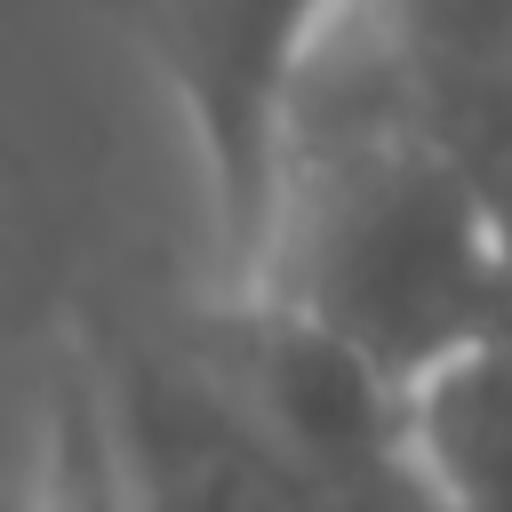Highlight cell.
<instances>
[{
  "mask_svg": "<svg viewBox=\"0 0 512 512\" xmlns=\"http://www.w3.org/2000/svg\"><path fill=\"white\" fill-rule=\"evenodd\" d=\"M104 376L136 472V512H296V464L200 352H136Z\"/></svg>",
  "mask_w": 512,
  "mask_h": 512,
  "instance_id": "obj_3",
  "label": "cell"
},
{
  "mask_svg": "<svg viewBox=\"0 0 512 512\" xmlns=\"http://www.w3.org/2000/svg\"><path fill=\"white\" fill-rule=\"evenodd\" d=\"M328 8L336 0H152V64L208 200V288H248L272 248L288 112Z\"/></svg>",
  "mask_w": 512,
  "mask_h": 512,
  "instance_id": "obj_2",
  "label": "cell"
},
{
  "mask_svg": "<svg viewBox=\"0 0 512 512\" xmlns=\"http://www.w3.org/2000/svg\"><path fill=\"white\" fill-rule=\"evenodd\" d=\"M432 136L488 176L512 152V0H384Z\"/></svg>",
  "mask_w": 512,
  "mask_h": 512,
  "instance_id": "obj_4",
  "label": "cell"
},
{
  "mask_svg": "<svg viewBox=\"0 0 512 512\" xmlns=\"http://www.w3.org/2000/svg\"><path fill=\"white\" fill-rule=\"evenodd\" d=\"M248 288L320 312L400 384L512 328V248L488 184L432 128L288 168L272 248Z\"/></svg>",
  "mask_w": 512,
  "mask_h": 512,
  "instance_id": "obj_1",
  "label": "cell"
},
{
  "mask_svg": "<svg viewBox=\"0 0 512 512\" xmlns=\"http://www.w3.org/2000/svg\"><path fill=\"white\" fill-rule=\"evenodd\" d=\"M32 512H136V472L112 416V376L56 344L40 392V456H32Z\"/></svg>",
  "mask_w": 512,
  "mask_h": 512,
  "instance_id": "obj_6",
  "label": "cell"
},
{
  "mask_svg": "<svg viewBox=\"0 0 512 512\" xmlns=\"http://www.w3.org/2000/svg\"><path fill=\"white\" fill-rule=\"evenodd\" d=\"M296 512H440L416 456H384V464H360V472H320L304 480L296 472Z\"/></svg>",
  "mask_w": 512,
  "mask_h": 512,
  "instance_id": "obj_7",
  "label": "cell"
},
{
  "mask_svg": "<svg viewBox=\"0 0 512 512\" xmlns=\"http://www.w3.org/2000/svg\"><path fill=\"white\" fill-rule=\"evenodd\" d=\"M480 184H488V208H496V232H504V248H512V152H504V160H496V168H488Z\"/></svg>",
  "mask_w": 512,
  "mask_h": 512,
  "instance_id": "obj_8",
  "label": "cell"
},
{
  "mask_svg": "<svg viewBox=\"0 0 512 512\" xmlns=\"http://www.w3.org/2000/svg\"><path fill=\"white\" fill-rule=\"evenodd\" d=\"M408 456L440 512H512V328L408 384Z\"/></svg>",
  "mask_w": 512,
  "mask_h": 512,
  "instance_id": "obj_5",
  "label": "cell"
}]
</instances>
